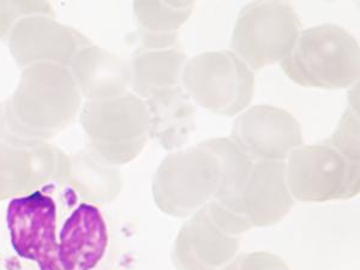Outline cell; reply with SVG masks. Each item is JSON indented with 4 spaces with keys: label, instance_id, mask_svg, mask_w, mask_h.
Here are the masks:
<instances>
[{
    "label": "cell",
    "instance_id": "6da1fadb",
    "mask_svg": "<svg viewBox=\"0 0 360 270\" xmlns=\"http://www.w3.org/2000/svg\"><path fill=\"white\" fill-rule=\"evenodd\" d=\"M8 227L16 254L39 270H94L110 244L103 212L62 185L13 200Z\"/></svg>",
    "mask_w": 360,
    "mask_h": 270
},
{
    "label": "cell",
    "instance_id": "7a4b0ae2",
    "mask_svg": "<svg viewBox=\"0 0 360 270\" xmlns=\"http://www.w3.org/2000/svg\"><path fill=\"white\" fill-rule=\"evenodd\" d=\"M280 65L299 86L344 89L359 78V44L342 27L316 25L299 33Z\"/></svg>",
    "mask_w": 360,
    "mask_h": 270
},
{
    "label": "cell",
    "instance_id": "3957f363",
    "mask_svg": "<svg viewBox=\"0 0 360 270\" xmlns=\"http://www.w3.org/2000/svg\"><path fill=\"white\" fill-rule=\"evenodd\" d=\"M225 176L217 139L168 156L154 180L156 203L166 213L185 217L220 196Z\"/></svg>",
    "mask_w": 360,
    "mask_h": 270
},
{
    "label": "cell",
    "instance_id": "277c9868",
    "mask_svg": "<svg viewBox=\"0 0 360 270\" xmlns=\"http://www.w3.org/2000/svg\"><path fill=\"white\" fill-rule=\"evenodd\" d=\"M181 86L195 105L233 117L252 101L255 74L233 51H210L186 60Z\"/></svg>",
    "mask_w": 360,
    "mask_h": 270
},
{
    "label": "cell",
    "instance_id": "5b68a950",
    "mask_svg": "<svg viewBox=\"0 0 360 270\" xmlns=\"http://www.w3.org/2000/svg\"><path fill=\"white\" fill-rule=\"evenodd\" d=\"M300 32V22L291 4L254 1L239 13L231 46L250 69L258 71L283 62Z\"/></svg>",
    "mask_w": 360,
    "mask_h": 270
},
{
    "label": "cell",
    "instance_id": "8992f818",
    "mask_svg": "<svg viewBox=\"0 0 360 270\" xmlns=\"http://www.w3.org/2000/svg\"><path fill=\"white\" fill-rule=\"evenodd\" d=\"M286 180L290 193L304 202L354 196L359 191V162L348 159L329 142L292 152Z\"/></svg>",
    "mask_w": 360,
    "mask_h": 270
},
{
    "label": "cell",
    "instance_id": "52a82bcc",
    "mask_svg": "<svg viewBox=\"0 0 360 270\" xmlns=\"http://www.w3.org/2000/svg\"><path fill=\"white\" fill-rule=\"evenodd\" d=\"M234 143L246 156L283 160L303 143L297 119L280 107L261 105L238 117L233 129Z\"/></svg>",
    "mask_w": 360,
    "mask_h": 270
},
{
    "label": "cell",
    "instance_id": "ba28073f",
    "mask_svg": "<svg viewBox=\"0 0 360 270\" xmlns=\"http://www.w3.org/2000/svg\"><path fill=\"white\" fill-rule=\"evenodd\" d=\"M238 240L219 225L208 207L181 229L176 259L184 270H217L232 258Z\"/></svg>",
    "mask_w": 360,
    "mask_h": 270
},
{
    "label": "cell",
    "instance_id": "9c48e42d",
    "mask_svg": "<svg viewBox=\"0 0 360 270\" xmlns=\"http://www.w3.org/2000/svg\"><path fill=\"white\" fill-rule=\"evenodd\" d=\"M147 108L150 135L166 149L183 146L196 130V105L181 86L153 91Z\"/></svg>",
    "mask_w": 360,
    "mask_h": 270
},
{
    "label": "cell",
    "instance_id": "30bf717a",
    "mask_svg": "<svg viewBox=\"0 0 360 270\" xmlns=\"http://www.w3.org/2000/svg\"><path fill=\"white\" fill-rule=\"evenodd\" d=\"M195 8L191 1H144L137 3L141 37L148 49L176 46L181 27Z\"/></svg>",
    "mask_w": 360,
    "mask_h": 270
},
{
    "label": "cell",
    "instance_id": "8fae6325",
    "mask_svg": "<svg viewBox=\"0 0 360 270\" xmlns=\"http://www.w3.org/2000/svg\"><path fill=\"white\" fill-rule=\"evenodd\" d=\"M186 60L183 49L176 46L144 49L135 60L136 89L148 98L155 90L181 86V74Z\"/></svg>",
    "mask_w": 360,
    "mask_h": 270
},
{
    "label": "cell",
    "instance_id": "7c38bea8",
    "mask_svg": "<svg viewBox=\"0 0 360 270\" xmlns=\"http://www.w3.org/2000/svg\"><path fill=\"white\" fill-rule=\"evenodd\" d=\"M359 113L348 107L340 120L339 127L327 142L347 156L359 162Z\"/></svg>",
    "mask_w": 360,
    "mask_h": 270
}]
</instances>
